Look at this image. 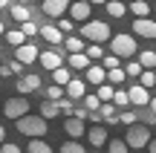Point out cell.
Wrapping results in <instances>:
<instances>
[{"label":"cell","mask_w":156,"mask_h":153,"mask_svg":"<svg viewBox=\"0 0 156 153\" xmlns=\"http://www.w3.org/2000/svg\"><path fill=\"white\" fill-rule=\"evenodd\" d=\"M81 38L90 40V43H104V40H113V32H110V23L107 20H90V23H81Z\"/></svg>","instance_id":"1"},{"label":"cell","mask_w":156,"mask_h":153,"mask_svg":"<svg viewBox=\"0 0 156 153\" xmlns=\"http://www.w3.org/2000/svg\"><path fill=\"white\" fill-rule=\"evenodd\" d=\"M110 49H113V55H116V58H133L136 49H139V43H136V35H127V32L113 35Z\"/></svg>","instance_id":"2"},{"label":"cell","mask_w":156,"mask_h":153,"mask_svg":"<svg viewBox=\"0 0 156 153\" xmlns=\"http://www.w3.org/2000/svg\"><path fill=\"white\" fill-rule=\"evenodd\" d=\"M17 133H23V136H32V139H41V136H46V119H41V116H35V113H29L26 119H20L17 121Z\"/></svg>","instance_id":"3"},{"label":"cell","mask_w":156,"mask_h":153,"mask_svg":"<svg viewBox=\"0 0 156 153\" xmlns=\"http://www.w3.org/2000/svg\"><path fill=\"white\" fill-rule=\"evenodd\" d=\"M29 110H32V107H29V98H23V96H15V98H6V101H3V116L12 119L15 124L20 119H26Z\"/></svg>","instance_id":"4"},{"label":"cell","mask_w":156,"mask_h":153,"mask_svg":"<svg viewBox=\"0 0 156 153\" xmlns=\"http://www.w3.org/2000/svg\"><path fill=\"white\" fill-rule=\"evenodd\" d=\"M124 142H127V148L130 150H142V148H151V127H145V124H133V127H127V136H124Z\"/></svg>","instance_id":"5"},{"label":"cell","mask_w":156,"mask_h":153,"mask_svg":"<svg viewBox=\"0 0 156 153\" xmlns=\"http://www.w3.org/2000/svg\"><path fill=\"white\" fill-rule=\"evenodd\" d=\"M69 6L73 3H67V0H44V3H41V12H44L46 17H52V20H64Z\"/></svg>","instance_id":"6"},{"label":"cell","mask_w":156,"mask_h":153,"mask_svg":"<svg viewBox=\"0 0 156 153\" xmlns=\"http://www.w3.org/2000/svg\"><path fill=\"white\" fill-rule=\"evenodd\" d=\"M38 90H44V84H41V78H38L35 72H26V75L17 78V92H20L23 98L32 96V92H38Z\"/></svg>","instance_id":"7"},{"label":"cell","mask_w":156,"mask_h":153,"mask_svg":"<svg viewBox=\"0 0 156 153\" xmlns=\"http://www.w3.org/2000/svg\"><path fill=\"white\" fill-rule=\"evenodd\" d=\"M64 130H67V136H69V142H78L81 136H87V121H81V119H75V116H69L67 121H64Z\"/></svg>","instance_id":"8"},{"label":"cell","mask_w":156,"mask_h":153,"mask_svg":"<svg viewBox=\"0 0 156 153\" xmlns=\"http://www.w3.org/2000/svg\"><path fill=\"white\" fill-rule=\"evenodd\" d=\"M133 35H136V38H147V40H156V20H151V17L133 20Z\"/></svg>","instance_id":"9"},{"label":"cell","mask_w":156,"mask_h":153,"mask_svg":"<svg viewBox=\"0 0 156 153\" xmlns=\"http://www.w3.org/2000/svg\"><path fill=\"white\" fill-rule=\"evenodd\" d=\"M15 61L17 64H35V61H41V49L35 43H26V46H20V49H15Z\"/></svg>","instance_id":"10"},{"label":"cell","mask_w":156,"mask_h":153,"mask_svg":"<svg viewBox=\"0 0 156 153\" xmlns=\"http://www.w3.org/2000/svg\"><path fill=\"white\" fill-rule=\"evenodd\" d=\"M127 92H130V104L133 107H151V92L145 90L142 84H133V87H127Z\"/></svg>","instance_id":"11"},{"label":"cell","mask_w":156,"mask_h":153,"mask_svg":"<svg viewBox=\"0 0 156 153\" xmlns=\"http://www.w3.org/2000/svg\"><path fill=\"white\" fill-rule=\"evenodd\" d=\"M41 67L49 69V72H58V69L64 67L61 52H58V49H46V52H41Z\"/></svg>","instance_id":"12"},{"label":"cell","mask_w":156,"mask_h":153,"mask_svg":"<svg viewBox=\"0 0 156 153\" xmlns=\"http://www.w3.org/2000/svg\"><path fill=\"white\" fill-rule=\"evenodd\" d=\"M90 92H87V78H73L67 87V98H73V101H84Z\"/></svg>","instance_id":"13"},{"label":"cell","mask_w":156,"mask_h":153,"mask_svg":"<svg viewBox=\"0 0 156 153\" xmlns=\"http://www.w3.org/2000/svg\"><path fill=\"white\" fill-rule=\"evenodd\" d=\"M90 12H93V3H81V0H78V3H73L69 6V20H84V23H90Z\"/></svg>","instance_id":"14"},{"label":"cell","mask_w":156,"mask_h":153,"mask_svg":"<svg viewBox=\"0 0 156 153\" xmlns=\"http://www.w3.org/2000/svg\"><path fill=\"white\" fill-rule=\"evenodd\" d=\"M41 38H44L46 43H52V46H61L64 40H67V38H64V32H61L58 26H41Z\"/></svg>","instance_id":"15"},{"label":"cell","mask_w":156,"mask_h":153,"mask_svg":"<svg viewBox=\"0 0 156 153\" xmlns=\"http://www.w3.org/2000/svg\"><path fill=\"white\" fill-rule=\"evenodd\" d=\"M87 142L90 144H93V148H104V142H107V130H104V127H90V133H87ZM107 144H110V142H107Z\"/></svg>","instance_id":"16"},{"label":"cell","mask_w":156,"mask_h":153,"mask_svg":"<svg viewBox=\"0 0 156 153\" xmlns=\"http://www.w3.org/2000/svg\"><path fill=\"white\" fill-rule=\"evenodd\" d=\"M104 78H107V69H104V67H95V64H93V67L87 69V84H93L95 90L104 84Z\"/></svg>","instance_id":"17"},{"label":"cell","mask_w":156,"mask_h":153,"mask_svg":"<svg viewBox=\"0 0 156 153\" xmlns=\"http://www.w3.org/2000/svg\"><path fill=\"white\" fill-rule=\"evenodd\" d=\"M64 43H67L69 55H84V52H87V46H90V43H81V35H69Z\"/></svg>","instance_id":"18"},{"label":"cell","mask_w":156,"mask_h":153,"mask_svg":"<svg viewBox=\"0 0 156 153\" xmlns=\"http://www.w3.org/2000/svg\"><path fill=\"white\" fill-rule=\"evenodd\" d=\"M9 12H12V17H15V20L20 23V26L32 20V15H29V6H23V3H15V6H12Z\"/></svg>","instance_id":"19"},{"label":"cell","mask_w":156,"mask_h":153,"mask_svg":"<svg viewBox=\"0 0 156 153\" xmlns=\"http://www.w3.org/2000/svg\"><path fill=\"white\" fill-rule=\"evenodd\" d=\"M67 67L69 69H84V72H87V69L93 67V61H90L87 55H69L67 58Z\"/></svg>","instance_id":"20"},{"label":"cell","mask_w":156,"mask_h":153,"mask_svg":"<svg viewBox=\"0 0 156 153\" xmlns=\"http://www.w3.org/2000/svg\"><path fill=\"white\" fill-rule=\"evenodd\" d=\"M69 81H73V72H69V67H61L58 72H52V84L64 87V90L69 87Z\"/></svg>","instance_id":"21"},{"label":"cell","mask_w":156,"mask_h":153,"mask_svg":"<svg viewBox=\"0 0 156 153\" xmlns=\"http://www.w3.org/2000/svg\"><path fill=\"white\" fill-rule=\"evenodd\" d=\"M6 40H9L15 49H20V46H26V43H29V40H26V35H23L20 29H9V32H6Z\"/></svg>","instance_id":"22"},{"label":"cell","mask_w":156,"mask_h":153,"mask_svg":"<svg viewBox=\"0 0 156 153\" xmlns=\"http://www.w3.org/2000/svg\"><path fill=\"white\" fill-rule=\"evenodd\" d=\"M58 116H61V107H58L55 101H44L41 104V119L49 121V119H58Z\"/></svg>","instance_id":"23"},{"label":"cell","mask_w":156,"mask_h":153,"mask_svg":"<svg viewBox=\"0 0 156 153\" xmlns=\"http://www.w3.org/2000/svg\"><path fill=\"white\" fill-rule=\"evenodd\" d=\"M46 101H64V98H67V90H64V87H58V84H49V87H46Z\"/></svg>","instance_id":"24"},{"label":"cell","mask_w":156,"mask_h":153,"mask_svg":"<svg viewBox=\"0 0 156 153\" xmlns=\"http://www.w3.org/2000/svg\"><path fill=\"white\" fill-rule=\"evenodd\" d=\"M95 96L101 98V104H113V98H116V90H113V84H101L98 90H95Z\"/></svg>","instance_id":"25"},{"label":"cell","mask_w":156,"mask_h":153,"mask_svg":"<svg viewBox=\"0 0 156 153\" xmlns=\"http://www.w3.org/2000/svg\"><path fill=\"white\" fill-rule=\"evenodd\" d=\"M139 64H142L145 69H153V67H156V52H153V49H142V52H139Z\"/></svg>","instance_id":"26"},{"label":"cell","mask_w":156,"mask_h":153,"mask_svg":"<svg viewBox=\"0 0 156 153\" xmlns=\"http://www.w3.org/2000/svg\"><path fill=\"white\" fill-rule=\"evenodd\" d=\"M130 12L136 15V20H142V17L151 15V6H147L145 0H136V3H130Z\"/></svg>","instance_id":"27"},{"label":"cell","mask_w":156,"mask_h":153,"mask_svg":"<svg viewBox=\"0 0 156 153\" xmlns=\"http://www.w3.org/2000/svg\"><path fill=\"white\" fill-rule=\"evenodd\" d=\"M26 153H52V148L44 142V139H32L29 148H26Z\"/></svg>","instance_id":"28"},{"label":"cell","mask_w":156,"mask_h":153,"mask_svg":"<svg viewBox=\"0 0 156 153\" xmlns=\"http://www.w3.org/2000/svg\"><path fill=\"white\" fill-rule=\"evenodd\" d=\"M124 72H127L130 78H142L145 67H142V64H139V58H136V61H127V64H124Z\"/></svg>","instance_id":"29"},{"label":"cell","mask_w":156,"mask_h":153,"mask_svg":"<svg viewBox=\"0 0 156 153\" xmlns=\"http://www.w3.org/2000/svg\"><path fill=\"white\" fill-rule=\"evenodd\" d=\"M58 153H87V150H84L81 142H64L61 148H58Z\"/></svg>","instance_id":"30"},{"label":"cell","mask_w":156,"mask_h":153,"mask_svg":"<svg viewBox=\"0 0 156 153\" xmlns=\"http://www.w3.org/2000/svg\"><path fill=\"white\" fill-rule=\"evenodd\" d=\"M107 15L110 17H124L127 15V6L124 3H107Z\"/></svg>","instance_id":"31"},{"label":"cell","mask_w":156,"mask_h":153,"mask_svg":"<svg viewBox=\"0 0 156 153\" xmlns=\"http://www.w3.org/2000/svg\"><path fill=\"white\" fill-rule=\"evenodd\" d=\"M107 150H110V153H127L130 148H127V142H124V139H110Z\"/></svg>","instance_id":"32"},{"label":"cell","mask_w":156,"mask_h":153,"mask_svg":"<svg viewBox=\"0 0 156 153\" xmlns=\"http://www.w3.org/2000/svg\"><path fill=\"white\" fill-rule=\"evenodd\" d=\"M136 119H139V113H127V110H119V121H122L124 127H133Z\"/></svg>","instance_id":"33"},{"label":"cell","mask_w":156,"mask_h":153,"mask_svg":"<svg viewBox=\"0 0 156 153\" xmlns=\"http://www.w3.org/2000/svg\"><path fill=\"white\" fill-rule=\"evenodd\" d=\"M139 84L145 87V90H151V87L156 84V72H153V69H145V72H142V78H139Z\"/></svg>","instance_id":"34"},{"label":"cell","mask_w":156,"mask_h":153,"mask_svg":"<svg viewBox=\"0 0 156 153\" xmlns=\"http://www.w3.org/2000/svg\"><path fill=\"white\" fill-rule=\"evenodd\" d=\"M84 55H87L90 61H98V58H104V49H101L98 43H90V46H87V52H84Z\"/></svg>","instance_id":"35"},{"label":"cell","mask_w":156,"mask_h":153,"mask_svg":"<svg viewBox=\"0 0 156 153\" xmlns=\"http://www.w3.org/2000/svg\"><path fill=\"white\" fill-rule=\"evenodd\" d=\"M113 104H116V107H127V104H130V92H127V90H116Z\"/></svg>","instance_id":"36"},{"label":"cell","mask_w":156,"mask_h":153,"mask_svg":"<svg viewBox=\"0 0 156 153\" xmlns=\"http://www.w3.org/2000/svg\"><path fill=\"white\" fill-rule=\"evenodd\" d=\"M124 78H127V72H124V67H122V69H113V72H107V81H110V84H122Z\"/></svg>","instance_id":"37"},{"label":"cell","mask_w":156,"mask_h":153,"mask_svg":"<svg viewBox=\"0 0 156 153\" xmlns=\"http://www.w3.org/2000/svg\"><path fill=\"white\" fill-rule=\"evenodd\" d=\"M20 32L26 35V38H35V35H41V26H35V20H29V23L20 26Z\"/></svg>","instance_id":"38"},{"label":"cell","mask_w":156,"mask_h":153,"mask_svg":"<svg viewBox=\"0 0 156 153\" xmlns=\"http://www.w3.org/2000/svg\"><path fill=\"white\" fill-rule=\"evenodd\" d=\"M101 67H104L107 72H113V69H122V64H119V58H116V55H107V58H104V64H101Z\"/></svg>","instance_id":"39"},{"label":"cell","mask_w":156,"mask_h":153,"mask_svg":"<svg viewBox=\"0 0 156 153\" xmlns=\"http://www.w3.org/2000/svg\"><path fill=\"white\" fill-rule=\"evenodd\" d=\"M58 29H61V32L69 38V35H73V29H75V23L69 20V17H64V20H58Z\"/></svg>","instance_id":"40"},{"label":"cell","mask_w":156,"mask_h":153,"mask_svg":"<svg viewBox=\"0 0 156 153\" xmlns=\"http://www.w3.org/2000/svg\"><path fill=\"white\" fill-rule=\"evenodd\" d=\"M139 119H142V124H145V127H151V124H156V116L151 113V110H142V113H139Z\"/></svg>","instance_id":"41"},{"label":"cell","mask_w":156,"mask_h":153,"mask_svg":"<svg viewBox=\"0 0 156 153\" xmlns=\"http://www.w3.org/2000/svg\"><path fill=\"white\" fill-rule=\"evenodd\" d=\"M58 107H61V113H75V110H73V98H64V101H58Z\"/></svg>","instance_id":"42"},{"label":"cell","mask_w":156,"mask_h":153,"mask_svg":"<svg viewBox=\"0 0 156 153\" xmlns=\"http://www.w3.org/2000/svg\"><path fill=\"white\" fill-rule=\"evenodd\" d=\"M0 153H20V148L12 144V142H6V144H0Z\"/></svg>","instance_id":"43"},{"label":"cell","mask_w":156,"mask_h":153,"mask_svg":"<svg viewBox=\"0 0 156 153\" xmlns=\"http://www.w3.org/2000/svg\"><path fill=\"white\" fill-rule=\"evenodd\" d=\"M0 75H3V78H9V75H15V69H12V61L0 67Z\"/></svg>","instance_id":"44"},{"label":"cell","mask_w":156,"mask_h":153,"mask_svg":"<svg viewBox=\"0 0 156 153\" xmlns=\"http://www.w3.org/2000/svg\"><path fill=\"white\" fill-rule=\"evenodd\" d=\"M0 144H6V130H3V124H0Z\"/></svg>","instance_id":"45"},{"label":"cell","mask_w":156,"mask_h":153,"mask_svg":"<svg viewBox=\"0 0 156 153\" xmlns=\"http://www.w3.org/2000/svg\"><path fill=\"white\" fill-rule=\"evenodd\" d=\"M147 110H151V113L156 116V98H153V101H151V107H147Z\"/></svg>","instance_id":"46"},{"label":"cell","mask_w":156,"mask_h":153,"mask_svg":"<svg viewBox=\"0 0 156 153\" xmlns=\"http://www.w3.org/2000/svg\"><path fill=\"white\" fill-rule=\"evenodd\" d=\"M0 9H12V3H6V0H0Z\"/></svg>","instance_id":"47"},{"label":"cell","mask_w":156,"mask_h":153,"mask_svg":"<svg viewBox=\"0 0 156 153\" xmlns=\"http://www.w3.org/2000/svg\"><path fill=\"white\" fill-rule=\"evenodd\" d=\"M147 150H151V153H156V139H153V142H151V148H147Z\"/></svg>","instance_id":"48"},{"label":"cell","mask_w":156,"mask_h":153,"mask_svg":"<svg viewBox=\"0 0 156 153\" xmlns=\"http://www.w3.org/2000/svg\"><path fill=\"white\" fill-rule=\"evenodd\" d=\"M0 35H6V26H3V20H0Z\"/></svg>","instance_id":"49"},{"label":"cell","mask_w":156,"mask_h":153,"mask_svg":"<svg viewBox=\"0 0 156 153\" xmlns=\"http://www.w3.org/2000/svg\"><path fill=\"white\" fill-rule=\"evenodd\" d=\"M0 52H3V46H0Z\"/></svg>","instance_id":"50"},{"label":"cell","mask_w":156,"mask_h":153,"mask_svg":"<svg viewBox=\"0 0 156 153\" xmlns=\"http://www.w3.org/2000/svg\"><path fill=\"white\" fill-rule=\"evenodd\" d=\"M153 12H156V9H153Z\"/></svg>","instance_id":"51"}]
</instances>
